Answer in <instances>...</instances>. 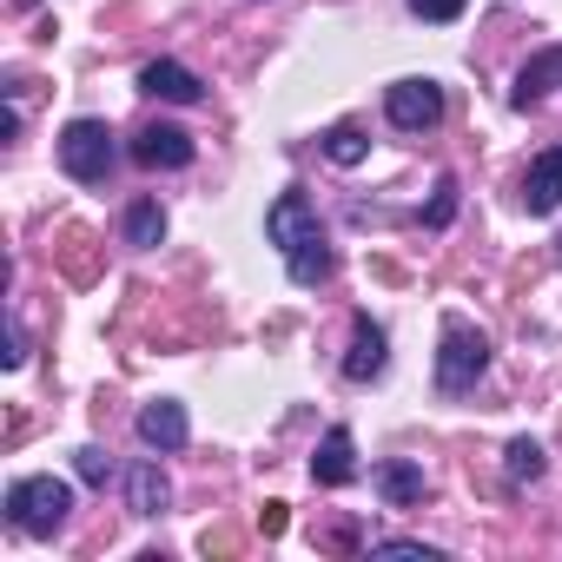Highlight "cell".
Masks as SVG:
<instances>
[{
    "instance_id": "15",
    "label": "cell",
    "mask_w": 562,
    "mask_h": 562,
    "mask_svg": "<svg viewBox=\"0 0 562 562\" xmlns=\"http://www.w3.org/2000/svg\"><path fill=\"white\" fill-rule=\"evenodd\" d=\"M159 238H166V212H159V199H133V205H126V245L153 251Z\"/></svg>"
},
{
    "instance_id": "9",
    "label": "cell",
    "mask_w": 562,
    "mask_h": 562,
    "mask_svg": "<svg viewBox=\"0 0 562 562\" xmlns=\"http://www.w3.org/2000/svg\"><path fill=\"white\" fill-rule=\"evenodd\" d=\"M139 87H146L153 100H172V106H199V100H205V80H199L192 67H179V60H153V67L139 74Z\"/></svg>"
},
{
    "instance_id": "17",
    "label": "cell",
    "mask_w": 562,
    "mask_h": 562,
    "mask_svg": "<svg viewBox=\"0 0 562 562\" xmlns=\"http://www.w3.org/2000/svg\"><path fill=\"white\" fill-rule=\"evenodd\" d=\"M503 470H509V483H536V476H542V443H536V437H516V443L503 450Z\"/></svg>"
},
{
    "instance_id": "7",
    "label": "cell",
    "mask_w": 562,
    "mask_h": 562,
    "mask_svg": "<svg viewBox=\"0 0 562 562\" xmlns=\"http://www.w3.org/2000/svg\"><path fill=\"white\" fill-rule=\"evenodd\" d=\"M522 205H529L536 218H549V212L562 205V146H549V153L529 159V172H522Z\"/></svg>"
},
{
    "instance_id": "1",
    "label": "cell",
    "mask_w": 562,
    "mask_h": 562,
    "mask_svg": "<svg viewBox=\"0 0 562 562\" xmlns=\"http://www.w3.org/2000/svg\"><path fill=\"white\" fill-rule=\"evenodd\" d=\"M265 232H271L278 251H285L292 285H325L331 278V245H325V225H318L305 192H278L271 212H265Z\"/></svg>"
},
{
    "instance_id": "4",
    "label": "cell",
    "mask_w": 562,
    "mask_h": 562,
    "mask_svg": "<svg viewBox=\"0 0 562 562\" xmlns=\"http://www.w3.org/2000/svg\"><path fill=\"white\" fill-rule=\"evenodd\" d=\"M113 133H106V120H67V133H60V166H67V179H80V186H106L113 179Z\"/></svg>"
},
{
    "instance_id": "20",
    "label": "cell",
    "mask_w": 562,
    "mask_h": 562,
    "mask_svg": "<svg viewBox=\"0 0 562 562\" xmlns=\"http://www.w3.org/2000/svg\"><path fill=\"white\" fill-rule=\"evenodd\" d=\"M463 8H470V0H411V14H417V21H457Z\"/></svg>"
},
{
    "instance_id": "8",
    "label": "cell",
    "mask_w": 562,
    "mask_h": 562,
    "mask_svg": "<svg viewBox=\"0 0 562 562\" xmlns=\"http://www.w3.org/2000/svg\"><path fill=\"white\" fill-rule=\"evenodd\" d=\"M562 87V47H542L536 60H522V74H516V87H509V106H542L549 93Z\"/></svg>"
},
{
    "instance_id": "11",
    "label": "cell",
    "mask_w": 562,
    "mask_h": 562,
    "mask_svg": "<svg viewBox=\"0 0 562 562\" xmlns=\"http://www.w3.org/2000/svg\"><path fill=\"white\" fill-rule=\"evenodd\" d=\"M378 371H384V331L358 312V325H351V351H345V378H351V384H371Z\"/></svg>"
},
{
    "instance_id": "21",
    "label": "cell",
    "mask_w": 562,
    "mask_h": 562,
    "mask_svg": "<svg viewBox=\"0 0 562 562\" xmlns=\"http://www.w3.org/2000/svg\"><path fill=\"white\" fill-rule=\"evenodd\" d=\"M371 555H424V562H437V549H430V542H404V536H391V542H371Z\"/></svg>"
},
{
    "instance_id": "3",
    "label": "cell",
    "mask_w": 562,
    "mask_h": 562,
    "mask_svg": "<svg viewBox=\"0 0 562 562\" xmlns=\"http://www.w3.org/2000/svg\"><path fill=\"white\" fill-rule=\"evenodd\" d=\"M67 509H74V483H60V476H21L8 490V522L21 536H54L67 522Z\"/></svg>"
},
{
    "instance_id": "25",
    "label": "cell",
    "mask_w": 562,
    "mask_h": 562,
    "mask_svg": "<svg viewBox=\"0 0 562 562\" xmlns=\"http://www.w3.org/2000/svg\"><path fill=\"white\" fill-rule=\"evenodd\" d=\"M212 549H218V555H232V549H238V536H232V529H218V536L205 529V555H212Z\"/></svg>"
},
{
    "instance_id": "10",
    "label": "cell",
    "mask_w": 562,
    "mask_h": 562,
    "mask_svg": "<svg viewBox=\"0 0 562 562\" xmlns=\"http://www.w3.org/2000/svg\"><path fill=\"white\" fill-rule=\"evenodd\" d=\"M312 476L325 483V490H345L351 476H358V443H351V430L338 424V430H325V443H318V457H312Z\"/></svg>"
},
{
    "instance_id": "24",
    "label": "cell",
    "mask_w": 562,
    "mask_h": 562,
    "mask_svg": "<svg viewBox=\"0 0 562 562\" xmlns=\"http://www.w3.org/2000/svg\"><path fill=\"white\" fill-rule=\"evenodd\" d=\"M0 358H8V371H14V364H27V338H21V325L8 331V351H0Z\"/></svg>"
},
{
    "instance_id": "12",
    "label": "cell",
    "mask_w": 562,
    "mask_h": 562,
    "mask_svg": "<svg viewBox=\"0 0 562 562\" xmlns=\"http://www.w3.org/2000/svg\"><path fill=\"white\" fill-rule=\"evenodd\" d=\"M139 437H146L153 450H179V443L192 437V424H186V404H172V397L146 404V411H139Z\"/></svg>"
},
{
    "instance_id": "18",
    "label": "cell",
    "mask_w": 562,
    "mask_h": 562,
    "mask_svg": "<svg viewBox=\"0 0 562 562\" xmlns=\"http://www.w3.org/2000/svg\"><path fill=\"white\" fill-rule=\"evenodd\" d=\"M364 153H371V139H364L358 126H331V139H325V159H331V166H358Z\"/></svg>"
},
{
    "instance_id": "5",
    "label": "cell",
    "mask_w": 562,
    "mask_h": 562,
    "mask_svg": "<svg viewBox=\"0 0 562 562\" xmlns=\"http://www.w3.org/2000/svg\"><path fill=\"white\" fill-rule=\"evenodd\" d=\"M384 113H391V126H404V133H430V126L443 120V87H437V80H397V87L384 93Z\"/></svg>"
},
{
    "instance_id": "23",
    "label": "cell",
    "mask_w": 562,
    "mask_h": 562,
    "mask_svg": "<svg viewBox=\"0 0 562 562\" xmlns=\"http://www.w3.org/2000/svg\"><path fill=\"white\" fill-rule=\"evenodd\" d=\"M285 522H292L285 503H265V509H258V529H265V536H285Z\"/></svg>"
},
{
    "instance_id": "19",
    "label": "cell",
    "mask_w": 562,
    "mask_h": 562,
    "mask_svg": "<svg viewBox=\"0 0 562 562\" xmlns=\"http://www.w3.org/2000/svg\"><path fill=\"white\" fill-rule=\"evenodd\" d=\"M74 470H80V483H93V490H100V483H106V476H113V457H106V450H100V443H87V450H80V457H74Z\"/></svg>"
},
{
    "instance_id": "13",
    "label": "cell",
    "mask_w": 562,
    "mask_h": 562,
    "mask_svg": "<svg viewBox=\"0 0 562 562\" xmlns=\"http://www.w3.org/2000/svg\"><path fill=\"white\" fill-rule=\"evenodd\" d=\"M166 496H172V483L159 476V463H133V470H126V503H133V516H159Z\"/></svg>"
},
{
    "instance_id": "14",
    "label": "cell",
    "mask_w": 562,
    "mask_h": 562,
    "mask_svg": "<svg viewBox=\"0 0 562 562\" xmlns=\"http://www.w3.org/2000/svg\"><path fill=\"white\" fill-rule=\"evenodd\" d=\"M60 265H67V278H74V285H93V278H100V251H93V232H67L60 238Z\"/></svg>"
},
{
    "instance_id": "16",
    "label": "cell",
    "mask_w": 562,
    "mask_h": 562,
    "mask_svg": "<svg viewBox=\"0 0 562 562\" xmlns=\"http://www.w3.org/2000/svg\"><path fill=\"white\" fill-rule=\"evenodd\" d=\"M378 490H384V503H417L424 496V470L417 463H378Z\"/></svg>"
},
{
    "instance_id": "6",
    "label": "cell",
    "mask_w": 562,
    "mask_h": 562,
    "mask_svg": "<svg viewBox=\"0 0 562 562\" xmlns=\"http://www.w3.org/2000/svg\"><path fill=\"white\" fill-rule=\"evenodd\" d=\"M133 166H146V172H179V166H192V133L186 126H139V139H133Z\"/></svg>"
},
{
    "instance_id": "2",
    "label": "cell",
    "mask_w": 562,
    "mask_h": 562,
    "mask_svg": "<svg viewBox=\"0 0 562 562\" xmlns=\"http://www.w3.org/2000/svg\"><path fill=\"white\" fill-rule=\"evenodd\" d=\"M490 371V338L470 325V318H443V345H437V391L443 397H463L476 391V378Z\"/></svg>"
},
{
    "instance_id": "22",
    "label": "cell",
    "mask_w": 562,
    "mask_h": 562,
    "mask_svg": "<svg viewBox=\"0 0 562 562\" xmlns=\"http://www.w3.org/2000/svg\"><path fill=\"white\" fill-rule=\"evenodd\" d=\"M450 212H457V186H450V179H443V186H437V199H430V212H424V218H430V225H450Z\"/></svg>"
}]
</instances>
